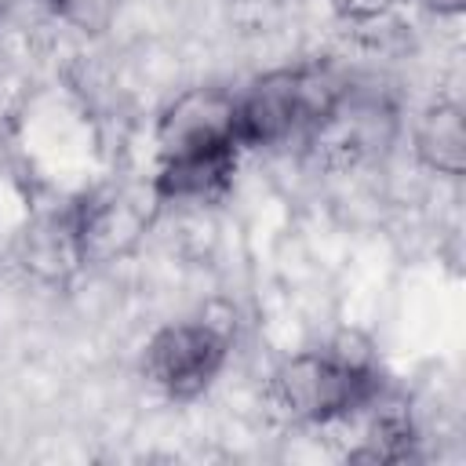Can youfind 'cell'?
Here are the masks:
<instances>
[{
  "label": "cell",
  "mask_w": 466,
  "mask_h": 466,
  "mask_svg": "<svg viewBox=\"0 0 466 466\" xmlns=\"http://www.w3.org/2000/svg\"><path fill=\"white\" fill-rule=\"evenodd\" d=\"M379 360L357 331L324 350H302L269 375V400L291 422H335L379 397Z\"/></svg>",
  "instance_id": "cell-1"
},
{
  "label": "cell",
  "mask_w": 466,
  "mask_h": 466,
  "mask_svg": "<svg viewBox=\"0 0 466 466\" xmlns=\"http://www.w3.org/2000/svg\"><path fill=\"white\" fill-rule=\"evenodd\" d=\"M339 98V80L320 69H273L258 76L244 95H233L237 142L277 146L302 127H317Z\"/></svg>",
  "instance_id": "cell-2"
},
{
  "label": "cell",
  "mask_w": 466,
  "mask_h": 466,
  "mask_svg": "<svg viewBox=\"0 0 466 466\" xmlns=\"http://www.w3.org/2000/svg\"><path fill=\"white\" fill-rule=\"evenodd\" d=\"M229 324L197 317L157 328L142 346V379L167 400L200 397L229 357Z\"/></svg>",
  "instance_id": "cell-3"
},
{
  "label": "cell",
  "mask_w": 466,
  "mask_h": 466,
  "mask_svg": "<svg viewBox=\"0 0 466 466\" xmlns=\"http://www.w3.org/2000/svg\"><path fill=\"white\" fill-rule=\"evenodd\" d=\"M240 149L237 142V106L222 87L182 91L157 120V160H189L204 153Z\"/></svg>",
  "instance_id": "cell-4"
},
{
  "label": "cell",
  "mask_w": 466,
  "mask_h": 466,
  "mask_svg": "<svg viewBox=\"0 0 466 466\" xmlns=\"http://www.w3.org/2000/svg\"><path fill=\"white\" fill-rule=\"evenodd\" d=\"M153 208L157 204L146 208V197H127V193H109L102 200L84 204L73 215L80 262H102L109 255H120L149 226Z\"/></svg>",
  "instance_id": "cell-5"
},
{
  "label": "cell",
  "mask_w": 466,
  "mask_h": 466,
  "mask_svg": "<svg viewBox=\"0 0 466 466\" xmlns=\"http://www.w3.org/2000/svg\"><path fill=\"white\" fill-rule=\"evenodd\" d=\"M411 149L422 167L459 178L466 171V116L459 102H430L411 127Z\"/></svg>",
  "instance_id": "cell-6"
},
{
  "label": "cell",
  "mask_w": 466,
  "mask_h": 466,
  "mask_svg": "<svg viewBox=\"0 0 466 466\" xmlns=\"http://www.w3.org/2000/svg\"><path fill=\"white\" fill-rule=\"evenodd\" d=\"M233 167H237V149L171 160V164H160L153 178V193L157 200H215L226 193Z\"/></svg>",
  "instance_id": "cell-7"
},
{
  "label": "cell",
  "mask_w": 466,
  "mask_h": 466,
  "mask_svg": "<svg viewBox=\"0 0 466 466\" xmlns=\"http://www.w3.org/2000/svg\"><path fill=\"white\" fill-rule=\"evenodd\" d=\"M335 15L346 18V22H357V25H368V22H379L390 15L393 0H331Z\"/></svg>",
  "instance_id": "cell-8"
},
{
  "label": "cell",
  "mask_w": 466,
  "mask_h": 466,
  "mask_svg": "<svg viewBox=\"0 0 466 466\" xmlns=\"http://www.w3.org/2000/svg\"><path fill=\"white\" fill-rule=\"evenodd\" d=\"M422 7L433 11V15H441V18H455V15L466 11V0H422Z\"/></svg>",
  "instance_id": "cell-9"
},
{
  "label": "cell",
  "mask_w": 466,
  "mask_h": 466,
  "mask_svg": "<svg viewBox=\"0 0 466 466\" xmlns=\"http://www.w3.org/2000/svg\"><path fill=\"white\" fill-rule=\"evenodd\" d=\"M44 4H47V7H51V11H55V7H58V4H62V0H44Z\"/></svg>",
  "instance_id": "cell-10"
}]
</instances>
